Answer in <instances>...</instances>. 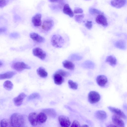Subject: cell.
I'll return each instance as SVG.
<instances>
[{
    "label": "cell",
    "mask_w": 127,
    "mask_h": 127,
    "mask_svg": "<svg viewBox=\"0 0 127 127\" xmlns=\"http://www.w3.org/2000/svg\"><path fill=\"white\" fill-rule=\"evenodd\" d=\"M10 120L12 127H22L24 123L23 116L17 113H14L11 115Z\"/></svg>",
    "instance_id": "obj_1"
},
{
    "label": "cell",
    "mask_w": 127,
    "mask_h": 127,
    "mask_svg": "<svg viewBox=\"0 0 127 127\" xmlns=\"http://www.w3.org/2000/svg\"><path fill=\"white\" fill-rule=\"evenodd\" d=\"M51 41L54 47L58 48L62 47L64 43L63 38L59 34L53 35L51 38Z\"/></svg>",
    "instance_id": "obj_2"
},
{
    "label": "cell",
    "mask_w": 127,
    "mask_h": 127,
    "mask_svg": "<svg viewBox=\"0 0 127 127\" xmlns=\"http://www.w3.org/2000/svg\"><path fill=\"white\" fill-rule=\"evenodd\" d=\"M12 68L17 71L21 72L25 69H29L31 67L22 62H18L12 63L11 65Z\"/></svg>",
    "instance_id": "obj_3"
},
{
    "label": "cell",
    "mask_w": 127,
    "mask_h": 127,
    "mask_svg": "<svg viewBox=\"0 0 127 127\" xmlns=\"http://www.w3.org/2000/svg\"><path fill=\"white\" fill-rule=\"evenodd\" d=\"M100 95L95 91L90 92L88 95V100L91 103H95L98 102L100 100Z\"/></svg>",
    "instance_id": "obj_4"
},
{
    "label": "cell",
    "mask_w": 127,
    "mask_h": 127,
    "mask_svg": "<svg viewBox=\"0 0 127 127\" xmlns=\"http://www.w3.org/2000/svg\"><path fill=\"white\" fill-rule=\"evenodd\" d=\"M32 52L34 56L41 60H44L46 56V53L42 49L39 47L33 48L32 50Z\"/></svg>",
    "instance_id": "obj_5"
},
{
    "label": "cell",
    "mask_w": 127,
    "mask_h": 127,
    "mask_svg": "<svg viewBox=\"0 0 127 127\" xmlns=\"http://www.w3.org/2000/svg\"><path fill=\"white\" fill-rule=\"evenodd\" d=\"M59 122L61 126L63 127H69L71 124L69 118L64 115H61L58 119Z\"/></svg>",
    "instance_id": "obj_6"
},
{
    "label": "cell",
    "mask_w": 127,
    "mask_h": 127,
    "mask_svg": "<svg viewBox=\"0 0 127 127\" xmlns=\"http://www.w3.org/2000/svg\"><path fill=\"white\" fill-rule=\"evenodd\" d=\"M107 108L111 112L120 118L124 119H126L127 117L126 115L120 109L111 106H108Z\"/></svg>",
    "instance_id": "obj_7"
},
{
    "label": "cell",
    "mask_w": 127,
    "mask_h": 127,
    "mask_svg": "<svg viewBox=\"0 0 127 127\" xmlns=\"http://www.w3.org/2000/svg\"><path fill=\"white\" fill-rule=\"evenodd\" d=\"M54 25V22L53 20L48 19L44 20L42 25V28L46 31H48L51 30Z\"/></svg>",
    "instance_id": "obj_8"
},
{
    "label": "cell",
    "mask_w": 127,
    "mask_h": 127,
    "mask_svg": "<svg viewBox=\"0 0 127 127\" xmlns=\"http://www.w3.org/2000/svg\"><path fill=\"white\" fill-rule=\"evenodd\" d=\"M95 21L97 23L101 25L104 27H106L108 25L106 18L103 14L98 15L96 18Z\"/></svg>",
    "instance_id": "obj_9"
},
{
    "label": "cell",
    "mask_w": 127,
    "mask_h": 127,
    "mask_svg": "<svg viewBox=\"0 0 127 127\" xmlns=\"http://www.w3.org/2000/svg\"><path fill=\"white\" fill-rule=\"evenodd\" d=\"M26 96V95L24 93H22L20 94L13 99L14 104L17 106L21 105L22 103L23 100Z\"/></svg>",
    "instance_id": "obj_10"
},
{
    "label": "cell",
    "mask_w": 127,
    "mask_h": 127,
    "mask_svg": "<svg viewBox=\"0 0 127 127\" xmlns=\"http://www.w3.org/2000/svg\"><path fill=\"white\" fill-rule=\"evenodd\" d=\"M121 118L116 115H113L111 119L112 121L117 127H125L124 123Z\"/></svg>",
    "instance_id": "obj_11"
},
{
    "label": "cell",
    "mask_w": 127,
    "mask_h": 127,
    "mask_svg": "<svg viewBox=\"0 0 127 127\" xmlns=\"http://www.w3.org/2000/svg\"><path fill=\"white\" fill-rule=\"evenodd\" d=\"M37 115L36 113L33 112L30 113L28 116V120L31 124L33 126H36L38 124Z\"/></svg>",
    "instance_id": "obj_12"
},
{
    "label": "cell",
    "mask_w": 127,
    "mask_h": 127,
    "mask_svg": "<svg viewBox=\"0 0 127 127\" xmlns=\"http://www.w3.org/2000/svg\"><path fill=\"white\" fill-rule=\"evenodd\" d=\"M127 0H112L111 4L113 7L120 8L125 6L127 3Z\"/></svg>",
    "instance_id": "obj_13"
},
{
    "label": "cell",
    "mask_w": 127,
    "mask_h": 127,
    "mask_svg": "<svg viewBox=\"0 0 127 127\" xmlns=\"http://www.w3.org/2000/svg\"><path fill=\"white\" fill-rule=\"evenodd\" d=\"M41 14L39 13L36 14L32 17V21L34 26L37 27L41 25Z\"/></svg>",
    "instance_id": "obj_14"
},
{
    "label": "cell",
    "mask_w": 127,
    "mask_h": 127,
    "mask_svg": "<svg viewBox=\"0 0 127 127\" xmlns=\"http://www.w3.org/2000/svg\"><path fill=\"white\" fill-rule=\"evenodd\" d=\"M96 82L97 84L100 86H104L108 81L107 78L104 75H101L98 76L96 78Z\"/></svg>",
    "instance_id": "obj_15"
},
{
    "label": "cell",
    "mask_w": 127,
    "mask_h": 127,
    "mask_svg": "<svg viewBox=\"0 0 127 127\" xmlns=\"http://www.w3.org/2000/svg\"><path fill=\"white\" fill-rule=\"evenodd\" d=\"M30 36L32 39L37 42L41 43L45 41V39L44 37L35 32L30 33Z\"/></svg>",
    "instance_id": "obj_16"
},
{
    "label": "cell",
    "mask_w": 127,
    "mask_h": 127,
    "mask_svg": "<svg viewBox=\"0 0 127 127\" xmlns=\"http://www.w3.org/2000/svg\"><path fill=\"white\" fill-rule=\"evenodd\" d=\"M53 78L55 83L57 85L61 84L64 81L63 77L56 72L54 74Z\"/></svg>",
    "instance_id": "obj_17"
},
{
    "label": "cell",
    "mask_w": 127,
    "mask_h": 127,
    "mask_svg": "<svg viewBox=\"0 0 127 127\" xmlns=\"http://www.w3.org/2000/svg\"><path fill=\"white\" fill-rule=\"evenodd\" d=\"M95 116L97 119L100 120H104L107 117L106 113L105 111L99 110L97 111L95 113Z\"/></svg>",
    "instance_id": "obj_18"
},
{
    "label": "cell",
    "mask_w": 127,
    "mask_h": 127,
    "mask_svg": "<svg viewBox=\"0 0 127 127\" xmlns=\"http://www.w3.org/2000/svg\"><path fill=\"white\" fill-rule=\"evenodd\" d=\"M42 112L46 115L52 118H55L57 114L55 110L53 109L49 108L44 109L42 110Z\"/></svg>",
    "instance_id": "obj_19"
},
{
    "label": "cell",
    "mask_w": 127,
    "mask_h": 127,
    "mask_svg": "<svg viewBox=\"0 0 127 127\" xmlns=\"http://www.w3.org/2000/svg\"><path fill=\"white\" fill-rule=\"evenodd\" d=\"M16 74V72L14 71H9L4 73L0 74V79L2 80L10 78L12 77Z\"/></svg>",
    "instance_id": "obj_20"
},
{
    "label": "cell",
    "mask_w": 127,
    "mask_h": 127,
    "mask_svg": "<svg viewBox=\"0 0 127 127\" xmlns=\"http://www.w3.org/2000/svg\"><path fill=\"white\" fill-rule=\"evenodd\" d=\"M63 11L64 14L68 15L70 17H73L74 16L73 11L69 5L67 4H66L64 5Z\"/></svg>",
    "instance_id": "obj_21"
},
{
    "label": "cell",
    "mask_w": 127,
    "mask_h": 127,
    "mask_svg": "<svg viewBox=\"0 0 127 127\" xmlns=\"http://www.w3.org/2000/svg\"><path fill=\"white\" fill-rule=\"evenodd\" d=\"M47 117L44 113L42 112L37 115L38 123L39 124H41L44 123L46 121Z\"/></svg>",
    "instance_id": "obj_22"
},
{
    "label": "cell",
    "mask_w": 127,
    "mask_h": 127,
    "mask_svg": "<svg viewBox=\"0 0 127 127\" xmlns=\"http://www.w3.org/2000/svg\"><path fill=\"white\" fill-rule=\"evenodd\" d=\"M105 62L113 67L116 65L117 62L115 57L112 55L108 56L106 59Z\"/></svg>",
    "instance_id": "obj_23"
},
{
    "label": "cell",
    "mask_w": 127,
    "mask_h": 127,
    "mask_svg": "<svg viewBox=\"0 0 127 127\" xmlns=\"http://www.w3.org/2000/svg\"><path fill=\"white\" fill-rule=\"evenodd\" d=\"M64 67L70 70H73L75 67L74 64L71 61L65 60L63 61L62 63Z\"/></svg>",
    "instance_id": "obj_24"
},
{
    "label": "cell",
    "mask_w": 127,
    "mask_h": 127,
    "mask_svg": "<svg viewBox=\"0 0 127 127\" xmlns=\"http://www.w3.org/2000/svg\"><path fill=\"white\" fill-rule=\"evenodd\" d=\"M37 72L38 75L40 77L45 78L48 75V73L44 68L42 67H39L37 70Z\"/></svg>",
    "instance_id": "obj_25"
},
{
    "label": "cell",
    "mask_w": 127,
    "mask_h": 127,
    "mask_svg": "<svg viewBox=\"0 0 127 127\" xmlns=\"http://www.w3.org/2000/svg\"><path fill=\"white\" fill-rule=\"evenodd\" d=\"M115 45L117 48L125 50L126 48V44L125 41L123 40H120L116 42Z\"/></svg>",
    "instance_id": "obj_26"
},
{
    "label": "cell",
    "mask_w": 127,
    "mask_h": 127,
    "mask_svg": "<svg viewBox=\"0 0 127 127\" xmlns=\"http://www.w3.org/2000/svg\"><path fill=\"white\" fill-rule=\"evenodd\" d=\"M83 67L84 68H94L95 64L94 63L90 61H86L83 62L82 64Z\"/></svg>",
    "instance_id": "obj_27"
},
{
    "label": "cell",
    "mask_w": 127,
    "mask_h": 127,
    "mask_svg": "<svg viewBox=\"0 0 127 127\" xmlns=\"http://www.w3.org/2000/svg\"><path fill=\"white\" fill-rule=\"evenodd\" d=\"M0 126L1 127H12L10 120L6 119H3L1 120Z\"/></svg>",
    "instance_id": "obj_28"
},
{
    "label": "cell",
    "mask_w": 127,
    "mask_h": 127,
    "mask_svg": "<svg viewBox=\"0 0 127 127\" xmlns=\"http://www.w3.org/2000/svg\"><path fill=\"white\" fill-rule=\"evenodd\" d=\"M3 86L6 90L8 91H10L12 89L13 85L11 81L7 80L4 83Z\"/></svg>",
    "instance_id": "obj_29"
},
{
    "label": "cell",
    "mask_w": 127,
    "mask_h": 127,
    "mask_svg": "<svg viewBox=\"0 0 127 127\" xmlns=\"http://www.w3.org/2000/svg\"><path fill=\"white\" fill-rule=\"evenodd\" d=\"M89 12L90 14L92 15L103 14V12L100 11L93 8H90L89 9Z\"/></svg>",
    "instance_id": "obj_30"
},
{
    "label": "cell",
    "mask_w": 127,
    "mask_h": 127,
    "mask_svg": "<svg viewBox=\"0 0 127 127\" xmlns=\"http://www.w3.org/2000/svg\"><path fill=\"white\" fill-rule=\"evenodd\" d=\"M40 97L39 94L36 93H33L29 95L27 98L28 100H30L34 99H39Z\"/></svg>",
    "instance_id": "obj_31"
},
{
    "label": "cell",
    "mask_w": 127,
    "mask_h": 127,
    "mask_svg": "<svg viewBox=\"0 0 127 127\" xmlns=\"http://www.w3.org/2000/svg\"><path fill=\"white\" fill-rule=\"evenodd\" d=\"M69 58L70 60L73 61H76L81 60L82 57L77 54H74L70 55Z\"/></svg>",
    "instance_id": "obj_32"
},
{
    "label": "cell",
    "mask_w": 127,
    "mask_h": 127,
    "mask_svg": "<svg viewBox=\"0 0 127 127\" xmlns=\"http://www.w3.org/2000/svg\"><path fill=\"white\" fill-rule=\"evenodd\" d=\"M69 87L70 88L73 90H76L78 88V85L75 82L71 80H69L68 82Z\"/></svg>",
    "instance_id": "obj_33"
},
{
    "label": "cell",
    "mask_w": 127,
    "mask_h": 127,
    "mask_svg": "<svg viewBox=\"0 0 127 127\" xmlns=\"http://www.w3.org/2000/svg\"><path fill=\"white\" fill-rule=\"evenodd\" d=\"M56 72L60 74L63 77H67L70 74L69 72L62 69H59Z\"/></svg>",
    "instance_id": "obj_34"
},
{
    "label": "cell",
    "mask_w": 127,
    "mask_h": 127,
    "mask_svg": "<svg viewBox=\"0 0 127 127\" xmlns=\"http://www.w3.org/2000/svg\"><path fill=\"white\" fill-rule=\"evenodd\" d=\"M84 16L83 14L76 15L74 17V19L76 22L79 23H81L82 21Z\"/></svg>",
    "instance_id": "obj_35"
},
{
    "label": "cell",
    "mask_w": 127,
    "mask_h": 127,
    "mask_svg": "<svg viewBox=\"0 0 127 127\" xmlns=\"http://www.w3.org/2000/svg\"><path fill=\"white\" fill-rule=\"evenodd\" d=\"M9 0H0V7L2 8L8 3Z\"/></svg>",
    "instance_id": "obj_36"
},
{
    "label": "cell",
    "mask_w": 127,
    "mask_h": 127,
    "mask_svg": "<svg viewBox=\"0 0 127 127\" xmlns=\"http://www.w3.org/2000/svg\"><path fill=\"white\" fill-rule=\"evenodd\" d=\"M52 2H57L59 3V5L62 8L63 5L64 0H49Z\"/></svg>",
    "instance_id": "obj_37"
},
{
    "label": "cell",
    "mask_w": 127,
    "mask_h": 127,
    "mask_svg": "<svg viewBox=\"0 0 127 127\" xmlns=\"http://www.w3.org/2000/svg\"><path fill=\"white\" fill-rule=\"evenodd\" d=\"M86 28L89 30H90L92 26V22L90 21H87L85 24Z\"/></svg>",
    "instance_id": "obj_38"
},
{
    "label": "cell",
    "mask_w": 127,
    "mask_h": 127,
    "mask_svg": "<svg viewBox=\"0 0 127 127\" xmlns=\"http://www.w3.org/2000/svg\"><path fill=\"white\" fill-rule=\"evenodd\" d=\"M80 125L78 121L77 120L74 121L72 124L71 127H80Z\"/></svg>",
    "instance_id": "obj_39"
},
{
    "label": "cell",
    "mask_w": 127,
    "mask_h": 127,
    "mask_svg": "<svg viewBox=\"0 0 127 127\" xmlns=\"http://www.w3.org/2000/svg\"><path fill=\"white\" fill-rule=\"evenodd\" d=\"M20 36L19 34L17 32H13L11 33L10 35V37L13 38H16Z\"/></svg>",
    "instance_id": "obj_40"
},
{
    "label": "cell",
    "mask_w": 127,
    "mask_h": 127,
    "mask_svg": "<svg viewBox=\"0 0 127 127\" xmlns=\"http://www.w3.org/2000/svg\"><path fill=\"white\" fill-rule=\"evenodd\" d=\"M83 12V11L82 9L78 7L75 8L74 11V13L75 14L81 13H82Z\"/></svg>",
    "instance_id": "obj_41"
},
{
    "label": "cell",
    "mask_w": 127,
    "mask_h": 127,
    "mask_svg": "<svg viewBox=\"0 0 127 127\" xmlns=\"http://www.w3.org/2000/svg\"><path fill=\"white\" fill-rule=\"evenodd\" d=\"M6 31V29L4 27H2L0 28V34L5 32Z\"/></svg>",
    "instance_id": "obj_42"
},
{
    "label": "cell",
    "mask_w": 127,
    "mask_h": 127,
    "mask_svg": "<svg viewBox=\"0 0 127 127\" xmlns=\"http://www.w3.org/2000/svg\"><path fill=\"white\" fill-rule=\"evenodd\" d=\"M108 127H117L115 125L110 124L107 126Z\"/></svg>",
    "instance_id": "obj_43"
},
{
    "label": "cell",
    "mask_w": 127,
    "mask_h": 127,
    "mask_svg": "<svg viewBox=\"0 0 127 127\" xmlns=\"http://www.w3.org/2000/svg\"><path fill=\"white\" fill-rule=\"evenodd\" d=\"M82 127H88L89 126H88L87 125H83V126H82Z\"/></svg>",
    "instance_id": "obj_44"
},
{
    "label": "cell",
    "mask_w": 127,
    "mask_h": 127,
    "mask_svg": "<svg viewBox=\"0 0 127 127\" xmlns=\"http://www.w3.org/2000/svg\"><path fill=\"white\" fill-rule=\"evenodd\" d=\"M3 64L0 61V67H1V66Z\"/></svg>",
    "instance_id": "obj_45"
},
{
    "label": "cell",
    "mask_w": 127,
    "mask_h": 127,
    "mask_svg": "<svg viewBox=\"0 0 127 127\" xmlns=\"http://www.w3.org/2000/svg\"></svg>",
    "instance_id": "obj_46"
}]
</instances>
